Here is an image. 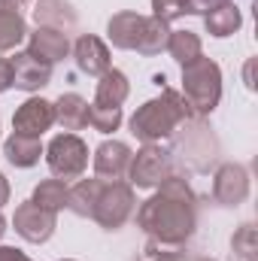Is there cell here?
Wrapping results in <instances>:
<instances>
[{
  "label": "cell",
  "mask_w": 258,
  "mask_h": 261,
  "mask_svg": "<svg viewBox=\"0 0 258 261\" xmlns=\"http://www.w3.org/2000/svg\"><path fill=\"white\" fill-rule=\"evenodd\" d=\"M137 228L149 237L146 240L149 258H179L197 228V197L189 179L179 173H170L155 189V195L137 206Z\"/></svg>",
  "instance_id": "6da1fadb"
},
{
  "label": "cell",
  "mask_w": 258,
  "mask_h": 261,
  "mask_svg": "<svg viewBox=\"0 0 258 261\" xmlns=\"http://www.w3.org/2000/svg\"><path fill=\"white\" fill-rule=\"evenodd\" d=\"M192 119L194 116L189 103L183 100V94L173 88H164L158 97L137 107V113L128 119V128L140 143H161V140L173 137L179 125H186Z\"/></svg>",
  "instance_id": "7a4b0ae2"
},
{
  "label": "cell",
  "mask_w": 258,
  "mask_h": 261,
  "mask_svg": "<svg viewBox=\"0 0 258 261\" xmlns=\"http://www.w3.org/2000/svg\"><path fill=\"white\" fill-rule=\"evenodd\" d=\"M107 37L116 49L125 52H140L146 58L161 55L167 49V37H170V24L155 18V15H140V12H116L107 24Z\"/></svg>",
  "instance_id": "3957f363"
},
{
  "label": "cell",
  "mask_w": 258,
  "mask_h": 261,
  "mask_svg": "<svg viewBox=\"0 0 258 261\" xmlns=\"http://www.w3.org/2000/svg\"><path fill=\"white\" fill-rule=\"evenodd\" d=\"M183 100L189 103L194 119L210 116L222 100V67L213 58L200 55L183 67Z\"/></svg>",
  "instance_id": "277c9868"
},
{
  "label": "cell",
  "mask_w": 258,
  "mask_h": 261,
  "mask_svg": "<svg viewBox=\"0 0 258 261\" xmlns=\"http://www.w3.org/2000/svg\"><path fill=\"white\" fill-rule=\"evenodd\" d=\"M46 164L52 170L55 179L70 182V179H82V173L88 170V146L79 134H55L49 140V146L43 149Z\"/></svg>",
  "instance_id": "5b68a950"
},
{
  "label": "cell",
  "mask_w": 258,
  "mask_h": 261,
  "mask_svg": "<svg viewBox=\"0 0 258 261\" xmlns=\"http://www.w3.org/2000/svg\"><path fill=\"white\" fill-rule=\"evenodd\" d=\"M137 210V195L128 182H104L100 179V192L91 210V222H97L104 231H119Z\"/></svg>",
  "instance_id": "8992f818"
},
{
  "label": "cell",
  "mask_w": 258,
  "mask_h": 261,
  "mask_svg": "<svg viewBox=\"0 0 258 261\" xmlns=\"http://www.w3.org/2000/svg\"><path fill=\"white\" fill-rule=\"evenodd\" d=\"M173 173L170 152L161 149V143H143L137 155H131L128 164V186L131 189H158Z\"/></svg>",
  "instance_id": "52a82bcc"
},
{
  "label": "cell",
  "mask_w": 258,
  "mask_h": 261,
  "mask_svg": "<svg viewBox=\"0 0 258 261\" xmlns=\"http://www.w3.org/2000/svg\"><path fill=\"white\" fill-rule=\"evenodd\" d=\"M12 225H15V234L28 243H46L55 228H58V216L37 206L34 200H24L15 206V216H12Z\"/></svg>",
  "instance_id": "ba28073f"
},
{
  "label": "cell",
  "mask_w": 258,
  "mask_h": 261,
  "mask_svg": "<svg viewBox=\"0 0 258 261\" xmlns=\"http://www.w3.org/2000/svg\"><path fill=\"white\" fill-rule=\"evenodd\" d=\"M131 146L122 140H104L97 149H94V158H91V167H94V176L104 179V182H122L128 176V164H131Z\"/></svg>",
  "instance_id": "9c48e42d"
},
{
  "label": "cell",
  "mask_w": 258,
  "mask_h": 261,
  "mask_svg": "<svg viewBox=\"0 0 258 261\" xmlns=\"http://www.w3.org/2000/svg\"><path fill=\"white\" fill-rule=\"evenodd\" d=\"M52 125H55V103L46 97H28L12 116V134H21V137L40 140Z\"/></svg>",
  "instance_id": "30bf717a"
},
{
  "label": "cell",
  "mask_w": 258,
  "mask_h": 261,
  "mask_svg": "<svg viewBox=\"0 0 258 261\" xmlns=\"http://www.w3.org/2000/svg\"><path fill=\"white\" fill-rule=\"evenodd\" d=\"M249 197V170L243 164H222L213 176V200L219 206H240Z\"/></svg>",
  "instance_id": "8fae6325"
},
{
  "label": "cell",
  "mask_w": 258,
  "mask_h": 261,
  "mask_svg": "<svg viewBox=\"0 0 258 261\" xmlns=\"http://www.w3.org/2000/svg\"><path fill=\"white\" fill-rule=\"evenodd\" d=\"M70 52H73V61L79 67V73H85V76H104L113 67L110 64V46L94 34H82Z\"/></svg>",
  "instance_id": "7c38bea8"
},
{
  "label": "cell",
  "mask_w": 258,
  "mask_h": 261,
  "mask_svg": "<svg viewBox=\"0 0 258 261\" xmlns=\"http://www.w3.org/2000/svg\"><path fill=\"white\" fill-rule=\"evenodd\" d=\"M9 61H12V85L28 91V94L40 91L52 82V64H46L28 52H15Z\"/></svg>",
  "instance_id": "4fadbf2b"
},
{
  "label": "cell",
  "mask_w": 258,
  "mask_h": 261,
  "mask_svg": "<svg viewBox=\"0 0 258 261\" xmlns=\"http://www.w3.org/2000/svg\"><path fill=\"white\" fill-rule=\"evenodd\" d=\"M28 55L46 61V64H58L70 55V40H67L64 31H55V28H40L34 34H28Z\"/></svg>",
  "instance_id": "5bb4252c"
},
{
  "label": "cell",
  "mask_w": 258,
  "mask_h": 261,
  "mask_svg": "<svg viewBox=\"0 0 258 261\" xmlns=\"http://www.w3.org/2000/svg\"><path fill=\"white\" fill-rule=\"evenodd\" d=\"M55 125H61L67 134L88 128V100L76 91H67L55 100Z\"/></svg>",
  "instance_id": "9a60e30c"
},
{
  "label": "cell",
  "mask_w": 258,
  "mask_h": 261,
  "mask_svg": "<svg viewBox=\"0 0 258 261\" xmlns=\"http://www.w3.org/2000/svg\"><path fill=\"white\" fill-rule=\"evenodd\" d=\"M131 94L128 76L116 67H110L104 76H97V91H94V107H122Z\"/></svg>",
  "instance_id": "2e32d148"
},
{
  "label": "cell",
  "mask_w": 258,
  "mask_h": 261,
  "mask_svg": "<svg viewBox=\"0 0 258 261\" xmlns=\"http://www.w3.org/2000/svg\"><path fill=\"white\" fill-rule=\"evenodd\" d=\"M34 18L40 28H55V31H73L76 28V9L67 3V0H37V9H34Z\"/></svg>",
  "instance_id": "e0dca14e"
},
{
  "label": "cell",
  "mask_w": 258,
  "mask_h": 261,
  "mask_svg": "<svg viewBox=\"0 0 258 261\" xmlns=\"http://www.w3.org/2000/svg\"><path fill=\"white\" fill-rule=\"evenodd\" d=\"M3 155L12 167H34L40 164V155H43V143L37 137H21V134H9L6 143H3Z\"/></svg>",
  "instance_id": "ac0fdd59"
},
{
  "label": "cell",
  "mask_w": 258,
  "mask_h": 261,
  "mask_svg": "<svg viewBox=\"0 0 258 261\" xmlns=\"http://www.w3.org/2000/svg\"><path fill=\"white\" fill-rule=\"evenodd\" d=\"M240 24H243V15H240V9H237L234 3H225V6H219V9H213L210 15H203V28H207V34L216 37V40L234 37V34L240 31Z\"/></svg>",
  "instance_id": "d6986e66"
},
{
  "label": "cell",
  "mask_w": 258,
  "mask_h": 261,
  "mask_svg": "<svg viewBox=\"0 0 258 261\" xmlns=\"http://www.w3.org/2000/svg\"><path fill=\"white\" fill-rule=\"evenodd\" d=\"M164 52H170V58H173L176 64L186 67V64H192L194 58L203 55V43H200V37H197L194 31H170Z\"/></svg>",
  "instance_id": "ffe728a7"
},
{
  "label": "cell",
  "mask_w": 258,
  "mask_h": 261,
  "mask_svg": "<svg viewBox=\"0 0 258 261\" xmlns=\"http://www.w3.org/2000/svg\"><path fill=\"white\" fill-rule=\"evenodd\" d=\"M100 192V179H79L70 186V197H67V210L76 213L79 219H91V210H94V200Z\"/></svg>",
  "instance_id": "44dd1931"
},
{
  "label": "cell",
  "mask_w": 258,
  "mask_h": 261,
  "mask_svg": "<svg viewBox=\"0 0 258 261\" xmlns=\"http://www.w3.org/2000/svg\"><path fill=\"white\" fill-rule=\"evenodd\" d=\"M28 40V21L21 12L0 9V52H12Z\"/></svg>",
  "instance_id": "7402d4cb"
},
{
  "label": "cell",
  "mask_w": 258,
  "mask_h": 261,
  "mask_svg": "<svg viewBox=\"0 0 258 261\" xmlns=\"http://www.w3.org/2000/svg\"><path fill=\"white\" fill-rule=\"evenodd\" d=\"M67 197H70V186L61 182V179H43L37 189H34V195L31 200L37 203V206H43V210H49V213H61L67 210Z\"/></svg>",
  "instance_id": "603a6c76"
},
{
  "label": "cell",
  "mask_w": 258,
  "mask_h": 261,
  "mask_svg": "<svg viewBox=\"0 0 258 261\" xmlns=\"http://www.w3.org/2000/svg\"><path fill=\"white\" fill-rule=\"evenodd\" d=\"M122 107H94L88 103V125L97 134H116L122 125Z\"/></svg>",
  "instance_id": "cb8c5ba5"
},
{
  "label": "cell",
  "mask_w": 258,
  "mask_h": 261,
  "mask_svg": "<svg viewBox=\"0 0 258 261\" xmlns=\"http://www.w3.org/2000/svg\"><path fill=\"white\" fill-rule=\"evenodd\" d=\"M231 252H234V258H240V261H255L258 243H255V228H252L249 222L234 231V237H231Z\"/></svg>",
  "instance_id": "d4e9b609"
},
{
  "label": "cell",
  "mask_w": 258,
  "mask_h": 261,
  "mask_svg": "<svg viewBox=\"0 0 258 261\" xmlns=\"http://www.w3.org/2000/svg\"><path fill=\"white\" fill-rule=\"evenodd\" d=\"M152 15L170 24V21L189 15V12H186V0H152Z\"/></svg>",
  "instance_id": "484cf974"
},
{
  "label": "cell",
  "mask_w": 258,
  "mask_h": 261,
  "mask_svg": "<svg viewBox=\"0 0 258 261\" xmlns=\"http://www.w3.org/2000/svg\"><path fill=\"white\" fill-rule=\"evenodd\" d=\"M225 3H231V0H186V12L189 15H210L213 9H219Z\"/></svg>",
  "instance_id": "4316f807"
},
{
  "label": "cell",
  "mask_w": 258,
  "mask_h": 261,
  "mask_svg": "<svg viewBox=\"0 0 258 261\" xmlns=\"http://www.w3.org/2000/svg\"><path fill=\"white\" fill-rule=\"evenodd\" d=\"M12 88V61L9 58H0V94Z\"/></svg>",
  "instance_id": "83f0119b"
},
{
  "label": "cell",
  "mask_w": 258,
  "mask_h": 261,
  "mask_svg": "<svg viewBox=\"0 0 258 261\" xmlns=\"http://www.w3.org/2000/svg\"><path fill=\"white\" fill-rule=\"evenodd\" d=\"M0 261H34L28 258L21 249H15V246H0Z\"/></svg>",
  "instance_id": "f1b7e54d"
},
{
  "label": "cell",
  "mask_w": 258,
  "mask_h": 261,
  "mask_svg": "<svg viewBox=\"0 0 258 261\" xmlns=\"http://www.w3.org/2000/svg\"><path fill=\"white\" fill-rule=\"evenodd\" d=\"M28 6V0H0V9H12V12H21Z\"/></svg>",
  "instance_id": "f546056e"
},
{
  "label": "cell",
  "mask_w": 258,
  "mask_h": 261,
  "mask_svg": "<svg viewBox=\"0 0 258 261\" xmlns=\"http://www.w3.org/2000/svg\"><path fill=\"white\" fill-rule=\"evenodd\" d=\"M3 203H9V179L0 173V206H3Z\"/></svg>",
  "instance_id": "4dcf8cb0"
},
{
  "label": "cell",
  "mask_w": 258,
  "mask_h": 261,
  "mask_svg": "<svg viewBox=\"0 0 258 261\" xmlns=\"http://www.w3.org/2000/svg\"><path fill=\"white\" fill-rule=\"evenodd\" d=\"M6 234V219H3V213H0V237Z\"/></svg>",
  "instance_id": "1f68e13d"
},
{
  "label": "cell",
  "mask_w": 258,
  "mask_h": 261,
  "mask_svg": "<svg viewBox=\"0 0 258 261\" xmlns=\"http://www.w3.org/2000/svg\"><path fill=\"white\" fill-rule=\"evenodd\" d=\"M183 261H213V258H200V255H192V258H183Z\"/></svg>",
  "instance_id": "d6a6232c"
},
{
  "label": "cell",
  "mask_w": 258,
  "mask_h": 261,
  "mask_svg": "<svg viewBox=\"0 0 258 261\" xmlns=\"http://www.w3.org/2000/svg\"><path fill=\"white\" fill-rule=\"evenodd\" d=\"M146 261H161V258H146Z\"/></svg>",
  "instance_id": "836d02e7"
},
{
  "label": "cell",
  "mask_w": 258,
  "mask_h": 261,
  "mask_svg": "<svg viewBox=\"0 0 258 261\" xmlns=\"http://www.w3.org/2000/svg\"><path fill=\"white\" fill-rule=\"evenodd\" d=\"M61 261H76V258H61Z\"/></svg>",
  "instance_id": "e575fe53"
}]
</instances>
